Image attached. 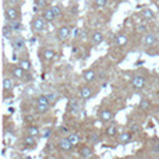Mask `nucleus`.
I'll return each mask as SVG.
<instances>
[{
    "instance_id": "27",
    "label": "nucleus",
    "mask_w": 159,
    "mask_h": 159,
    "mask_svg": "<svg viewBox=\"0 0 159 159\" xmlns=\"http://www.w3.org/2000/svg\"><path fill=\"white\" fill-rule=\"evenodd\" d=\"M8 24H10V27L14 30V32H18V31L22 30V24L20 22V20H17V21H11V22H8Z\"/></svg>"
},
{
    "instance_id": "39",
    "label": "nucleus",
    "mask_w": 159,
    "mask_h": 159,
    "mask_svg": "<svg viewBox=\"0 0 159 159\" xmlns=\"http://www.w3.org/2000/svg\"><path fill=\"white\" fill-rule=\"evenodd\" d=\"M80 34H81V30H75L74 36H75V38H78V36H80Z\"/></svg>"
},
{
    "instance_id": "23",
    "label": "nucleus",
    "mask_w": 159,
    "mask_h": 159,
    "mask_svg": "<svg viewBox=\"0 0 159 159\" xmlns=\"http://www.w3.org/2000/svg\"><path fill=\"white\" fill-rule=\"evenodd\" d=\"M18 66L21 67V69H24L25 71H30L31 70V61L28 60V59H21V60L18 61Z\"/></svg>"
},
{
    "instance_id": "28",
    "label": "nucleus",
    "mask_w": 159,
    "mask_h": 159,
    "mask_svg": "<svg viewBox=\"0 0 159 159\" xmlns=\"http://www.w3.org/2000/svg\"><path fill=\"white\" fill-rule=\"evenodd\" d=\"M138 106H140L141 110H148L149 107H151V102H149L148 99H141L140 103H138Z\"/></svg>"
},
{
    "instance_id": "5",
    "label": "nucleus",
    "mask_w": 159,
    "mask_h": 159,
    "mask_svg": "<svg viewBox=\"0 0 159 159\" xmlns=\"http://www.w3.org/2000/svg\"><path fill=\"white\" fill-rule=\"evenodd\" d=\"M41 57H42V60H45V61H52L57 57V55H56V52L52 49H43L41 52Z\"/></svg>"
},
{
    "instance_id": "11",
    "label": "nucleus",
    "mask_w": 159,
    "mask_h": 159,
    "mask_svg": "<svg viewBox=\"0 0 159 159\" xmlns=\"http://www.w3.org/2000/svg\"><path fill=\"white\" fill-rule=\"evenodd\" d=\"M117 140L120 144H127L133 140V133L131 131H126V133H121V134L117 135Z\"/></svg>"
},
{
    "instance_id": "13",
    "label": "nucleus",
    "mask_w": 159,
    "mask_h": 159,
    "mask_svg": "<svg viewBox=\"0 0 159 159\" xmlns=\"http://www.w3.org/2000/svg\"><path fill=\"white\" fill-rule=\"evenodd\" d=\"M80 155H81V158H84V159H89L93 155V151L89 145H85V147H81V149H80Z\"/></svg>"
},
{
    "instance_id": "24",
    "label": "nucleus",
    "mask_w": 159,
    "mask_h": 159,
    "mask_svg": "<svg viewBox=\"0 0 159 159\" xmlns=\"http://www.w3.org/2000/svg\"><path fill=\"white\" fill-rule=\"evenodd\" d=\"M27 134L32 135V137H38L39 135V129L36 126H28L27 127Z\"/></svg>"
},
{
    "instance_id": "30",
    "label": "nucleus",
    "mask_w": 159,
    "mask_h": 159,
    "mask_svg": "<svg viewBox=\"0 0 159 159\" xmlns=\"http://www.w3.org/2000/svg\"><path fill=\"white\" fill-rule=\"evenodd\" d=\"M50 10L53 11V14L56 16V18H59V17L61 16V8H60V6H52V7H50Z\"/></svg>"
},
{
    "instance_id": "14",
    "label": "nucleus",
    "mask_w": 159,
    "mask_h": 159,
    "mask_svg": "<svg viewBox=\"0 0 159 159\" xmlns=\"http://www.w3.org/2000/svg\"><path fill=\"white\" fill-rule=\"evenodd\" d=\"M2 34H3V36H4L6 39H11L13 38V34H14V30L10 27V24H4L3 25V28H2Z\"/></svg>"
},
{
    "instance_id": "7",
    "label": "nucleus",
    "mask_w": 159,
    "mask_h": 159,
    "mask_svg": "<svg viewBox=\"0 0 159 159\" xmlns=\"http://www.w3.org/2000/svg\"><path fill=\"white\" fill-rule=\"evenodd\" d=\"M57 36L60 41H67V39H70V36H71V28L70 27H61L60 30H59L57 32Z\"/></svg>"
},
{
    "instance_id": "40",
    "label": "nucleus",
    "mask_w": 159,
    "mask_h": 159,
    "mask_svg": "<svg viewBox=\"0 0 159 159\" xmlns=\"http://www.w3.org/2000/svg\"><path fill=\"white\" fill-rule=\"evenodd\" d=\"M46 159H55V158H52V157H49V158H46Z\"/></svg>"
},
{
    "instance_id": "10",
    "label": "nucleus",
    "mask_w": 159,
    "mask_h": 159,
    "mask_svg": "<svg viewBox=\"0 0 159 159\" xmlns=\"http://www.w3.org/2000/svg\"><path fill=\"white\" fill-rule=\"evenodd\" d=\"M80 96H81L82 99H89L93 96V89L89 87V85H87V87H82L81 89H80Z\"/></svg>"
},
{
    "instance_id": "34",
    "label": "nucleus",
    "mask_w": 159,
    "mask_h": 159,
    "mask_svg": "<svg viewBox=\"0 0 159 159\" xmlns=\"http://www.w3.org/2000/svg\"><path fill=\"white\" fill-rule=\"evenodd\" d=\"M130 131H131L133 134H134V133H138L140 131V126H138L137 123H133L131 126H130Z\"/></svg>"
},
{
    "instance_id": "37",
    "label": "nucleus",
    "mask_w": 159,
    "mask_h": 159,
    "mask_svg": "<svg viewBox=\"0 0 159 159\" xmlns=\"http://www.w3.org/2000/svg\"><path fill=\"white\" fill-rule=\"evenodd\" d=\"M137 30L140 31V32H144V31H147V25H138Z\"/></svg>"
},
{
    "instance_id": "38",
    "label": "nucleus",
    "mask_w": 159,
    "mask_h": 159,
    "mask_svg": "<svg viewBox=\"0 0 159 159\" xmlns=\"http://www.w3.org/2000/svg\"><path fill=\"white\" fill-rule=\"evenodd\" d=\"M6 2H8L10 4H18V3H21V0H6Z\"/></svg>"
},
{
    "instance_id": "18",
    "label": "nucleus",
    "mask_w": 159,
    "mask_h": 159,
    "mask_svg": "<svg viewBox=\"0 0 159 159\" xmlns=\"http://www.w3.org/2000/svg\"><path fill=\"white\" fill-rule=\"evenodd\" d=\"M99 117H101L102 121H109V120H112V117H113V112L109 109H103L99 113Z\"/></svg>"
},
{
    "instance_id": "1",
    "label": "nucleus",
    "mask_w": 159,
    "mask_h": 159,
    "mask_svg": "<svg viewBox=\"0 0 159 159\" xmlns=\"http://www.w3.org/2000/svg\"><path fill=\"white\" fill-rule=\"evenodd\" d=\"M4 18L7 22L17 21V20H20V10L17 7L8 6V7L4 8Z\"/></svg>"
},
{
    "instance_id": "22",
    "label": "nucleus",
    "mask_w": 159,
    "mask_h": 159,
    "mask_svg": "<svg viewBox=\"0 0 159 159\" xmlns=\"http://www.w3.org/2000/svg\"><path fill=\"white\" fill-rule=\"evenodd\" d=\"M105 133H106L107 137H117V127H116L115 124H110Z\"/></svg>"
},
{
    "instance_id": "19",
    "label": "nucleus",
    "mask_w": 159,
    "mask_h": 159,
    "mask_svg": "<svg viewBox=\"0 0 159 159\" xmlns=\"http://www.w3.org/2000/svg\"><path fill=\"white\" fill-rule=\"evenodd\" d=\"M127 42H129V39H127V35H124V34H120V35L116 36V45L120 48L126 46Z\"/></svg>"
},
{
    "instance_id": "26",
    "label": "nucleus",
    "mask_w": 159,
    "mask_h": 159,
    "mask_svg": "<svg viewBox=\"0 0 159 159\" xmlns=\"http://www.w3.org/2000/svg\"><path fill=\"white\" fill-rule=\"evenodd\" d=\"M143 17L145 20H152L155 17V13L151 10V8H144L143 10Z\"/></svg>"
},
{
    "instance_id": "33",
    "label": "nucleus",
    "mask_w": 159,
    "mask_h": 159,
    "mask_svg": "<svg viewBox=\"0 0 159 159\" xmlns=\"http://www.w3.org/2000/svg\"><path fill=\"white\" fill-rule=\"evenodd\" d=\"M95 4H96V7L103 8L107 4V0H95Z\"/></svg>"
},
{
    "instance_id": "25",
    "label": "nucleus",
    "mask_w": 159,
    "mask_h": 159,
    "mask_svg": "<svg viewBox=\"0 0 159 159\" xmlns=\"http://www.w3.org/2000/svg\"><path fill=\"white\" fill-rule=\"evenodd\" d=\"M67 138L70 140V143L73 144V145H77V144L81 141V138H80V135L77 134V133H71V134L67 135Z\"/></svg>"
},
{
    "instance_id": "9",
    "label": "nucleus",
    "mask_w": 159,
    "mask_h": 159,
    "mask_svg": "<svg viewBox=\"0 0 159 159\" xmlns=\"http://www.w3.org/2000/svg\"><path fill=\"white\" fill-rule=\"evenodd\" d=\"M59 148L61 149V151H64V152H70L73 148H74V145H73L71 143H70V140L69 138H61L60 141H59Z\"/></svg>"
},
{
    "instance_id": "36",
    "label": "nucleus",
    "mask_w": 159,
    "mask_h": 159,
    "mask_svg": "<svg viewBox=\"0 0 159 159\" xmlns=\"http://www.w3.org/2000/svg\"><path fill=\"white\" fill-rule=\"evenodd\" d=\"M50 133H52V129H46V131L43 133V135H42V137H43V138H48V137L50 135Z\"/></svg>"
},
{
    "instance_id": "43",
    "label": "nucleus",
    "mask_w": 159,
    "mask_h": 159,
    "mask_svg": "<svg viewBox=\"0 0 159 159\" xmlns=\"http://www.w3.org/2000/svg\"><path fill=\"white\" fill-rule=\"evenodd\" d=\"M75 2H78V0H75Z\"/></svg>"
},
{
    "instance_id": "41",
    "label": "nucleus",
    "mask_w": 159,
    "mask_h": 159,
    "mask_svg": "<svg viewBox=\"0 0 159 159\" xmlns=\"http://www.w3.org/2000/svg\"><path fill=\"white\" fill-rule=\"evenodd\" d=\"M145 159H154V158H145Z\"/></svg>"
},
{
    "instance_id": "20",
    "label": "nucleus",
    "mask_w": 159,
    "mask_h": 159,
    "mask_svg": "<svg viewBox=\"0 0 159 159\" xmlns=\"http://www.w3.org/2000/svg\"><path fill=\"white\" fill-rule=\"evenodd\" d=\"M42 17H43L46 21H55V18H56V16L53 14V11L50 10V8H45L43 10V13H42Z\"/></svg>"
},
{
    "instance_id": "6",
    "label": "nucleus",
    "mask_w": 159,
    "mask_h": 159,
    "mask_svg": "<svg viewBox=\"0 0 159 159\" xmlns=\"http://www.w3.org/2000/svg\"><path fill=\"white\" fill-rule=\"evenodd\" d=\"M11 74L17 80H24L25 75H27V71H25L24 69H21L20 66H13L11 67Z\"/></svg>"
},
{
    "instance_id": "12",
    "label": "nucleus",
    "mask_w": 159,
    "mask_h": 159,
    "mask_svg": "<svg viewBox=\"0 0 159 159\" xmlns=\"http://www.w3.org/2000/svg\"><path fill=\"white\" fill-rule=\"evenodd\" d=\"M82 78H84L87 82H92V81H95L96 74L93 70L88 69V70H84V71H82Z\"/></svg>"
},
{
    "instance_id": "16",
    "label": "nucleus",
    "mask_w": 159,
    "mask_h": 159,
    "mask_svg": "<svg viewBox=\"0 0 159 159\" xmlns=\"http://www.w3.org/2000/svg\"><path fill=\"white\" fill-rule=\"evenodd\" d=\"M67 107H69V110L71 113H74V115H78V113L81 112V106H80L78 101H74V99L69 102V106H67Z\"/></svg>"
},
{
    "instance_id": "15",
    "label": "nucleus",
    "mask_w": 159,
    "mask_h": 159,
    "mask_svg": "<svg viewBox=\"0 0 159 159\" xmlns=\"http://www.w3.org/2000/svg\"><path fill=\"white\" fill-rule=\"evenodd\" d=\"M14 87H16L14 80H11L10 77H4V80H3V88H4V91L10 92V91L14 89Z\"/></svg>"
},
{
    "instance_id": "4",
    "label": "nucleus",
    "mask_w": 159,
    "mask_h": 159,
    "mask_svg": "<svg viewBox=\"0 0 159 159\" xmlns=\"http://www.w3.org/2000/svg\"><path fill=\"white\" fill-rule=\"evenodd\" d=\"M22 144H24V147H27V148H30V149H35L36 145H38V141H36V137H32V135L27 134L22 138Z\"/></svg>"
},
{
    "instance_id": "3",
    "label": "nucleus",
    "mask_w": 159,
    "mask_h": 159,
    "mask_svg": "<svg viewBox=\"0 0 159 159\" xmlns=\"http://www.w3.org/2000/svg\"><path fill=\"white\" fill-rule=\"evenodd\" d=\"M145 82H147V80H145V77H143V75H134V77L131 78V85L135 89H143V88L145 87Z\"/></svg>"
},
{
    "instance_id": "29",
    "label": "nucleus",
    "mask_w": 159,
    "mask_h": 159,
    "mask_svg": "<svg viewBox=\"0 0 159 159\" xmlns=\"http://www.w3.org/2000/svg\"><path fill=\"white\" fill-rule=\"evenodd\" d=\"M50 105H42V103H36V110H38L39 115H43V113H46L48 110H49Z\"/></svg>"
},
{
    "instance_id": "2",
    "label": "nucleus",
    "mask_w": 159,
    "mask_h": 159,
    "mask_svg": "<svg viewBox=\"0 0 159 159\" xmlns=\"http://www.w3.org/2000/svg\"><path fill=\"white\" fill-rule=\"evenodd\" d=\"M46 22L48 21L43 17H36V18H34L31 21V30L36 31V32H41V31H43L46 28Z\"/></svg>"
},
{
    "instance_id": "17",
    "label": "nucleus",
    "mask_w": 159,
    "mask_h": 159,
    "mask_svg": "<svg viewBox=\"0 0 159 159\" xmlns=\"http://www.w3.org/2000/svg\"><path fill=\"white\" fill-rule=\"evenodd\" d=\"M103 39H105L103 34L99 32V31H95V32L92 34V36H91V41H92V43H93V45H99V43H102V42H103Z\"/></svg>"
},
{
    "instance_id": "32",
    "label": "nucleus",
    "mask_w": 159,
    "mask_h": 159,
    "mask_svg": "<svg viewBox=\"0 0 159 159\" xmlns=\"http://www.w3.org/2000/svg\"><path fill=\"white\" fill-rule=\"evenodd\" d=\"M34 3H35V6L38 8H43L45 10V7H46V0H34Z\"/></svg>"
},
{
    "instance_id": "35",
    "label": "nucleus",
    "mask_w": 159,
    "mask_h": 159,
    "mask_svg": "<svg viewBox=\"0 0 159 159\" xmlns=\"http://www.w3.org/2000/svg\"><path fill=\"white\" fill-rule=\"evenodd\" d=\"M154 151L159 154V140H155V143H154Z\"/></svg>"
},
{
    "instance_id": "42",
    "label": "nucleus",
    "mask_w": 159,
    "mask_h": 159,
    "mask_svg": "<svg viewBox=\"0 0 159 159\" xmlns=\"http://www.w3.org/2000/svg\"><path fill=\"white\" fill-rule=\"evenodd\" d=\"M17 159H21V158H17Z\"/></svg>"
},
{
    "instance_id": "31",
    "label": "nucleus",
    "mask_w": 159,
    "mask_h": 159,
    "mask_svg": "<svg viewBox=\"0 0 159 159\" xmlns=\"http://www.w3.org/2000/svg\"><path fill=\"white\" fill-rule=\"evenodd\" d=\"M87 140L89 141V144H96L99 141V135L98 134H89L87 137Z\"/></svg>"
},
{
    "instance_id": "44",
    "label": "nucleus",
    "mask_w": 159,
    "mask_h": 159,
    "mask_svg": "<svg viewBox=\"0 0 159 159\" xmlns=\"http://www.w3.org/2000/svg\"><path fill=\"white\" fill-rule=\"evenodd\" d=\"M158 38H159V35H158Z\"/></svg>"
},
{
    "instance_id": "8",
    "label": "nucleus",
    "mask_w": 159,
    "mask_h": 159,
    "mask_svg": "<svg viewBox=\"0 0 159 159\" xmlns=\"http://www.w3.org/2000/svg\"><path fill=\"white\" fill-rule=\"evenodd\" d=\"M158 39L159 38H157V35H155V34H152V32L145 34V36H144V46H147V48L154 46V45L157 43Z\"/></svg>"
},
{
    "instance_id": "21",
    "label": "nucleus",
    "mask_w": 159,
    "mask_h": 159,
    "mask_svg": "<svg viewBox=\"0 0 159 159\" xmlns=\"http://www.w3.org/2000/svg\"><path fill=\"white\" fill-rule=\"evenodd\" d=\"M11 45H13V48L16 50H20L24 48V39L22 38H17V39H13L11 41Z\"/></svg>"
}]
</instances>
